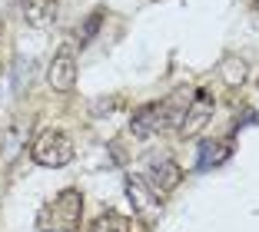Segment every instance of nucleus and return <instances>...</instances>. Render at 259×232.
I'll return each mask as SVG.
<instances>
[{
	"label": "nucleus",
	"mask_w": 259,
	"mask_h": 232,
	"mask_svg": "<svg viewBox=\"0 0 259 232\" xmlns=\"http://www.w3.org/2000/svg\"><path fill=\"white\" fill-rule=\"evenodd\" d=\"M83 216L80 189H63L37 212V232H76Z\"/></svg>",
	"instance_id": "1"
},
{
	"label": "nucleus",
	"mask_w": 259,
	"mask_h": 232,
	"mask_svg": "<svg viewBox=\"0 0 259 232\" xmlns=\"http://www.w3.org/2000/svg\"><path fill=\"white\" fill-rule=\"evenodd\" d=\"M30 156L37 166H47V169H60L73 159V143H70L67 133L60 129H44V133L33 136L30 143Z\"/></svg>",
	"instance_id": "2"
},
{
	"label": "nucleus",
	"mask_w": 259,
	"mask_h": 232,
	"mask_svg": "<svg viewBox=\"0 0 259 232\" xmlns=\"http://www.w3.org/2000/svg\"><path fill=\"white\" fill-rule=\"evenodd\" d=\"M180 179H183V172H180V166L173 163V156H163V153L150 156V166H146V179L143 182L160 196V199L173 193V189L180 186Z\"/></svg>",
	"instance_id": "3"
},
{
	"label": "nucleus",
	"mask_w": 259,
	"mask_h": 232,
	"mask_svg": "<svg viewBox=\"0 0 259 232\" xmlns=\"http://www.w3.org/2000/svg\"><path fill=\"white\" fill-rule=\"evenodd\" d=\"M166 129V110H163V100L160 103H146L133 113V120H130V133L137 136V140H150V136L163 133Z\"/></svg>",
	"instance_id": "4"
},
{
	"label": "nucleus",
	"mask_w": 259,
	"mask_h": 232,
	"mask_svg": "<svg viewBox=\"0 0 259 232\" xmlns=\"http://www.w3.org/2000/svg\"><path fill=\"white\" fill-rule=\"evenodd\" d=\"M213 106L216 103H213V97H209V90L193 93L190 106H186V116H183V123H180V133L183 136H196L206 123L213 120Z\"/></svg>",
	"instance_id": "5"
},
{
	"label": "nucleus",
	"mask_w": 259,
	"mask_h": 232,
	"mask_svg": "<svg viewBox=\"0 0 259 232\" xmlns=\"http://www.w3.org/2000/svg\"><path fill=\"white\" fill-rule=\"evenodd\" d=\"M47 80H50V86H54L57 93H70L73 90V83H76V57H73L70 47H60V50H57Z\"/></svg>",
	"instance_id": "6"
},
{
	"label": "nucleus",
	"mask_w": 259,
	"mask_h": 232,
	"mask_svg": "<svg viewBox=\"0 0 259 232\" xmlns=\"http://www.w3.org/2000/svg\"><path fill=\"white\" fill-rule=\"evenodd\" d=\"M20 14H23V20L30 23V27L44 30V27H50L54 17H57V0H20Z\"/></svg>",
	"instance_id": "7"
},
{
	"label": "nucleus",
	"mask_w": 259,
	"mask_h": 232,
	"mask_svg": "<svg viewBox=\"0 0 259 232\" xmlns=\"http://www.w3.org/2000/svg\"><path fill=\"white\" fill-rule=\"evenodd\" d=\"M196 153H199V156H196L199 169H213V166H220V163H226V159H229L233 146L223 143V140H199V150Z\"/></svg>",
	"instance_id": "8"
},
{
	"label": "nucleus",
	"mask_w": 259,
	"mask_h": 232,
	"mask_svg": "<svg viewBox=\"0 0 259 232\" xmlns=\"http://www.w3.org/2000/svg\"><path fill=\"white\" fill-rule=\"evenodd\" d=\"M193 93H196V90L183 86V90H176L169 100H163V110H166V129H180V123H183V116H186V106H190Z\"/></svg>",
	"instance_id": "9"
},
{
	"label": "nucleus",
	"mask_w": 259,
	"mask_h": 232,
	"mask_svg": "<svg viewBox=\"0 0 259 232\" xmlns=\"http://www.w3.org/2000/svg\"><path fill=\"white\" fill-rule=\"evenodd\" d=\"M126 186H130V199H133V206H137V209L146 212V209H156V206H160V196L153 193V189L146 186L140 176H130Z\"/></svg>",
	"instance_id": "10"
},
{
	"label": "nucleus",
	"mask_w": 259,
	"mask_h": 232,
	"mask_svg": "<svg viewBox=\"0 0 259 232\" xmlns=\"http://www.w3.org/2000/svg\"><path fill=\"white\" fill-rule=\"evenodd\" d=\"M90 232H130V222H126V216H120V212H103V216L93 219Z\"/></svg>",
	"instance_id": "11"
},
{
	"label": "nucleus",
	"mask_w": 259,
	"mask_h": 232,
	"mask_svg": "<svg viewBox=\"0 0 259 232\" xmlns=\"http://www.w3.org/2000/svg\"><path fill=\"white\" fill-rule=\"evenodd\" d=\"M100 20H103V10H97V14L90 17V20L80 27V43H87L90 37H97V27H100Z\"/></svg>",
	"instance_id": "12"
}]
</instances>
